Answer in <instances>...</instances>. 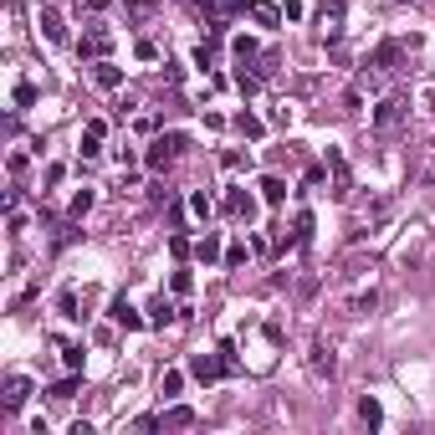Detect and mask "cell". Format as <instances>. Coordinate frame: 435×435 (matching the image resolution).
Segmentation results:
<instances>
[{
  "instance_id": "obj_19",
  "label": "cell",
  "mask_w": 435,
  "mask_h": 435,
  "mask_svg": "<svg viewBox=\"0 0 435 435\" xmlns=\"http://www.w3.org/2000/svg\"><path fill=\"white\" fill-rule=\"evenodd\" d=\"M374 302H379V292H374V287L359 292V297H354V313H374Z\"/></svg>"
},
{
  "instance_id": "obj_25",
  "label": "cell",
  "mask_w": 435,
  "mask_h": 435,
  "mask_svg": "<svg viewBox=\"0 0 435 435\" xmlns=\"http://www.w3.org/2000/svg\"><path fill=\"white\" fill-rule=\"evenodd\" d=\"M154 323H174V308H169V302H164V297L154 302Z\"/></svg>"
},
{
  "instance_id": "obj_23",
  "label": "cell",
  "mask_w": 435,
  "mask_h": 435,
  "mask_svg": "<svg viewBox=\"0 0 435 435\" xmlns=\"http://www.w3.org/2000/svg\"><path fill=\"white\" fill-rule=\"evenodd\" d=\"M215 251H221V246H215V236H205V241L195 246V256H200V261H215Z\"/></svg>"
},
{
  "instance_id": "obj_2",
  "label": "cell",
  "mask_w": 435,
  "mask_h": 435,
  "mask_svg": "<svg viewBox=\"0 0 435 435\" xmlns=\"http://www.w3.org/2000/svg\"><path fill=\"white\" fill-rule=\"evenodd\" d=\"M405 113H410L405 98H384V103L374 108V128H379V134H395V128L405 123Z\"/></svg>"
},
{
  "instance_id": "obj_16",
  "label": "cell",
  "mask_w": 435,
  "mask_h": 435,
  "mask_svg": "<svg viewBox=\"0 0 435 435\" xmlns=\"http://www.w3.org/2000/svg\"><path fill=\"white\" fill-rule=\"evenodd\" d=\"M93 200H98V195H93V190H77V195H72V215H77V221H82V215H87V210H93Z\"/></svg>"
},
{
  "instance_id": "obj_10",
  "label": "cell",
  "mask_w": 435,
  "mask_h": 435,
  "mask_svg": "<svg viewBox=\"0 0 435 435\" xmlns=\"http://www.w3.org/2000/svg\"><path fill=\"white\" fill-rule=\"evenodd\" d=\"M226 210H231V215H246V221H251V215H256V200H251L246 190H231V195H226Z\"/></svg>"
},
{
  "instance_id": "obj_9",
  "label": "cell",
  "mask_w": 435,
  "mask_h": 435,
  "mask_svg": "<svg viewBox=\"0 0 435 435\" xmlns=\"http://www.w3.org/2000/svg\"><path fill=\"white\" fill-rule=\"evenodd\" d=\"M41 36H47V41H67V26H62V11L57 6L41 11Z\"/></svg>"
},
{
  "instance_id": "obj_22",
  "label": "cell",
  "mask_w": 435,
  "mask_h": 435,
  "mask_svg": "<svg viewBox=\"0 0 435 435\" xmlns=\"http://www.w3.org/2000/svg\"><path fill=\"white\" fill-rule=\"evenodd\" d=\"M98 82H103V87H118V67H108V62H98Z\"/></svg>"
},
{
  "instance_id": "obj_12",
  "label": "cell",
  "mask_w": 435,
  "mask_h": 435,
  "mask_svg": "<svg viewBox=\"0 0 435 435\" xmlns=\"http://www.w3.org/2000/svg\"><path fill=\"white\" fill-rule=\"evenodd\" d=\"M261 200H267V205H282V200H287V185H282L277 174H267V180H261Z\"/></svg>"
},
{
  "instance_id": "obj_26",
  "label": "cell",
  "mask_w": 435,
  "mask_h": 435,
  "mask_svg": "<svg viewBox=\"0 0 435 435\" xmlns=\"http://www.w3.org/2000/svg\"><path fill=\"white\" fill-rule=\"evenodd\" d=\"M221 6H231V0H221Z\"/></svg>"
},
{
  "instance_id": "obj_6",
  "label": "cell",
  "mask_w": 435,
  "mask_h": 435,
  "mask_svg": "<svg viewBox=\"0 0 435 435\" xmlns=\"http://www.w3.org/2000/svg\"><path fill=\"white\" fill-rule=\"evenodd\" d=\"M103 134H108V123H103V118L87 123V134H82V159H98V154H103Z\"/></svg>"
},
{
  "instance_id": "obj_24",
  "label": "cell",
  "mask_w": 435,
  "mask_h": 435,
  "mask_svg": "<svg viewBox=\"0 0 435 435\" xmlns=\"http://www.w3.org/2000/svg\"><path fill=\"white\" fill-rule=\"evenodd\" d=\"M236 123H241V134H251V139L261 134V118H251V113H241V118H236Z\"/></svg>"
},
{
  "instance_id": "obj_13",
  "label": "cell",
  "mask_w": 435,
  "mask_h": 435,
  "mask_svg": "<svg viewBox=\"0 0 435 435\" xmlns=\"http://www.w3.org/2000/svg\"><path fill=\"white\" fill-rule=\"evenodd\" d=\"M159 389H164V400H174V395H180V389H185V374H180V369H164Z\"/></svg>"
},
{
  "instance_id": "obj_18",
  "label": "cell",
  "mask_w": 435,
  "mask_h": 435,
  "mask_svg": "<svg viewBox=\"0 0 435 435\" xmlns=\"http://www.w3.org/2000/svg\"><path fill=\"white\" fill-rule=\"evenodd\" d=\"M251 16L261 21V26H277V21H282V11H272V6H261V0H256V6H251Z\"/></svg>"
},
{
  "instance_id": "obj_8",
  "label": "cell",
  "mask_w": 435,
  "mask_h": 435,
  "mask_svg": "<svg viewBox=\"0 0 435 435\" xmlns=\"http://www.w3.org/2000/svg\"><path fill=\"white\" fill-rule=\"evenodd\" d=\"M108 47H113V31H108V26H93L82 36V57H103Z\"/></svg>"
},
{
  "instance_id": "obj_1",
  "label": "cell",
  "mask_w": 435,
  "mask_h": 435,
  "mask_svg": "<svg viewBox=\"0 0 435 435\" xmlns=\"http://www.w3.org/2000/svg\"><path fill=\"white\" fill-rule=\"evenodd\" d=\"M180 149H185V134H164V139H154V144L144 149V164H149V169H169Z\"/></svg>"
},
{
  "instance_id": "obj_3",
  "label": "cell",
  "mask_w": 435,
  "mask_h": 435,
  "mask_svg": "<svg viewBox=\"0 0 435 435\" xmlns=\"http://www.w3.org/2000/svg\"><path fill=\"white\" fill-rule=\"evenodd\" d=\"M318 36H323V41H338V36H343V0H323V11H318Z\"/></svg>"
},
{
  "instance_id": "obj_11",
  "label": "cell",
  "mask_w": 435,
  "mask_h": 435,
  "mask_svg": "<svg viewBox=\"0 0 435 435\" xmlns=\"http://www.w3.org/2000/svg\"><path fill=\"white\" fill-rule=\"evenodd\" d=\"M185 205H190V215H195V221H210V210H215V200H210L205 190H190V200H185Z\"/></svg>"
},
{
  "instance_id": "obj_5",
  "label": "cell",
  "mask_w": 435,
  "mask_h": 435,
  "mask_svg": "<svg viewBox=\"0 0 435 435\" xmlns=\"http://www.w3.org/2000/svg\"><path fill=\"white\" fill-rule=\"evenodd\" d=\"M26 400H31V379L26 374H11L6 379V410H21Z\"/></svg>"
},
{
  "instance_id": "obj_14",
  "label": "cell",
  "mask_w": 435,
  "mask_h": 435,
  "mask_svg": "<svg viewBox=\"0 0 435 435\" xmlns=\"http://www.w3.org/2000/svg\"><path fill=\"white\" fill-rule=\"evenodd\" d=\"M359 420H369V425H379V420H384V410H379L374 395H364V400H359Z\"/></svg>"
},
{
  "instance_id": "obj_15",
  "label": "cell",
  "mask_w": 435,
  "mask_h": 435,
  "mask_svg": "<svg viewBox=\"0 0 435 435\" xmlns=\"http://www.w3.org/2000/svg\"><path fill=\"white\" fill-rule=\"evenodd\" d=\"M113 323H123V328H139V313H134V308H128V302L118 297V302H113Z\"/></svg>"
},
{
  "instance_id": "obj_17",
  "label": "cell",
  "mask_w": 435,
  "mask_h": 435,
  "mask_svg": "<svg viewBox=\"0 0 435 435\" xmlns=\"http://www.w3.org/2000/svg\"><path fill=\"white\" fill-rule=\"evenodd\" d=\"M328 164H333V185H338V190H333V195H348V164H343V159H338V154H333V159H328Z\"/></svg>"
},
{
  "instance_id": "obj_20",
  "label": "cell",
  "mask_w": 435,
  "mask_h": 435,
  "mask_svg": "<svg viewBox=\"0 0 435 435\" xmlns=\"http://www.w3.org/2000/svg\"><path fill=\"white\" fill-rule=\"evenodd\" d=\"M62 364H67V369H82V348H77V343H62Z\"/></svg>"
},
{
  "instance_id": "obj_7",
  "label": "cell",
  "mask_w": 435,
  "mask_h": 435,
  "mask_svg": "<svg viewBox=\"0 0 435 435\" xmlns=\"http://www.w3.org/2000/svg\"><path fill=\"white\" fill-rule=\"evenodd\" d=\"M221 369H226V359H210V354H195V359H190V374H195V379H205V384H210V379H221Z\"/></svg>"
},
{
  "instance_id": "obj_21",
  "label": "cell",
  "mask_w": 435,
  "mask_h": 435,
  "mask_svg": "<svg viewBox=\"0 0 435 435\" xmlns=\"http://www.w3.org/2000/svg\"><path fill=\"white\" fill-rule=\"evenodd\" d=\"M164 425H195V410H185V405H180V410H169Z\"/></svg>"
},
{
  "instance_id": "obj_4",
  "label": "cell",
  "mask_w": 435,
  "mask_h": 435,
  "mask_svg": "<svg viewBox=\"0 0 435 435\" xmlns=\"http://www.w3.org/2000/svg\"><path fill=\"white\" fill-rule=\"evenodd\" d=\"M308 369H313L318 379H333V369H338L333 348H328V343H313V354H308Z\"/></svg>"
}]
</instances>
